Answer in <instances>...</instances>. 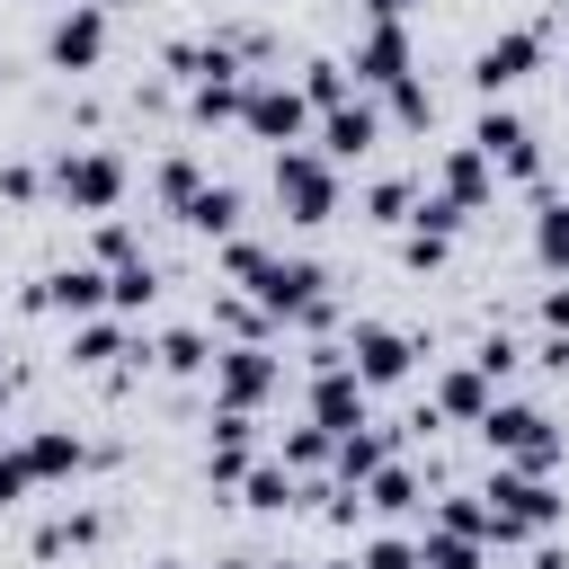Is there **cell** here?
Masks as SVG:
<instances>
[{"label":"cell","instance_id":"11","mask_svg":"<svg viewBox=\"0 0 569 569\" xmlns=\"http://www.w3.org/2000/svg\"><path fill=\"white\" fill-rule=\"evenodd\" d=\"M44 62H53V71H98V62H107V9H98V0L53 9V27H44Z\"/></svg>","mask_w":569,"mask_h":569},{"label":"cell","instance_id":"20","mask_svg":"<svg viewBox=\"0 0 569 569\" xmlns=\"http://www.w3.org/2000/svg\"><path fill=\"white\" fill-rule=\"evenodd\" d=\"M178 222H187V231H204V240H231V231H240V187L204 178V196H196V204H187Z\"/></svg>","mask_w":569,"mask_h":569},{"label":"cell","instance_id":"2","mask_svg":"<svg viewBox=\"0 0 569 569\" xmlns=\"http://www.w3.org/2000/svg\"><path fill=\"white\" fill-rule=\"evenodd\" d=\"M124 187H133V169H124V151H107V142H71V151H53V196L71 204V213H116L124 204Z\"/></svg>","mask_w":569,"mask_h":569},{"label":"cell","instance_id":"33","mask_svg":"<svg viewBox=\"0 0 569 569\" xmlns=\"http://www.w3.org/2000/svg\"><path fill=\"white\" fill-rule=\"evenodd\" d=\"M409 204H418V187H409V178H373V196H365V222H409Z\"/></svg>","mask_w":569,"mask_h":569},{"label":"cell","instance_id":"36","mask_svg":"<svg viewBox=\"0 0 569 569\" xmlns=\"http://www.w3.org/2000/svg\"><path fill=\"white\" fill-rule=\"evenodd\" d=\"M258 258H267V240H240V231L222 240V276H231V284H249V267H258Z\"/></svg>","mask_w":569,"mask_h":569},{"label":"cell","instance_id":"43","mask_svg":"<svg viewBox=\"0 0 569 569\" xmlns=\"http://www.w3.org/2000/svg\"><path fill=\"white\" fill-rule=\"evenodd\" d=\"M320 569H356V560H320Z\"/></svg>","mask_w":569,"mask_h":569},{"label":"cell","instance_id":"39","mask_svg":"<svg viewBox=\"0 0 569 569\" xmlns=\"http://www.w3.org/2000/svg\"><path fill=\"white\" fill-rule=\"evenodd\" d=\"M542 329H551V338H569V284H551V293H542Z\"/></svg>","mask_w":569,"mask_h":569},{"label":"cell","instance_id":"3","mask_svg":"<svg viewBox=\"0 0 569 569\" xmlns=\"http://www.w3.org/2000/svg\"><path fill=\"white\" fill-rule=\"evenodd\" d=\"M480 445H489L498 462H516V471H551V462H560V427H551L533 400H489Z\"/></svg>","mask_w":569,"mask_h":569},{"label":"cell","instance_id":"10","mask_svg":"<svg viewBox=\"0 0 569 569\" xmlns=\"http://www.w3.org/2000/svg\"><path fill=\"white\" fill-rule=\"evenodd\" d=\"M338 347H347V373H356L365 391H391V382H409V356H418V347H409V329H391V320H356Z\"/></svg>","mask_w":569,"mask_h":569},{"label":"cell","instance_id":"37","mask_svg":"<svg viewBox=\"0 0 569 569\" xmlns=\"http://www.w3.org/2000/svg\"><path fill=\"white\" fill-rule=\"evenodd\" d=\"M27 489H36V480H27V462H18V445L0 436V507H18Z\"/></svg>","mask_w":569,"mask_h":569},{"label":"cell","instance_id":"4","mask_svg":"<svg viewBox=\"0 0 569 569\" xmlns=\"http://www.w3.org/2000/svg\"><path fill=\"white\" fill-rule=\"evenodd\" d=\"M311 124H320V116H311V98H302L284 71L249 80V98H240V133H249V142H267V151H293Z\"/></svg>","mask_w":569,"mask_h":569},{"label":"cell","instance_id":"19","mask_svg":"<svg viewBox=\"0 0 569 569\" xmlns=\"http://www.w3.org/2000/svg\"><path fill=\"white\" fill-rule=\"evenodd\" d=\"M98 542H107V516H98V507H71V516H44V525H36V551H44V560L98 551Z\"/></svg>","mask_w":569,"mask_h":569},{"label":"cell","instance_id":"46","mask_svg":"<svg viewBox=\"0 0 569 569\" xmlns=\"http://www.w3.org/2000/svg\"><path fill=\"white\" fill-rule=\"evenodd\" d=\"M53 9H71V0H53Z\"/></svg>","mask_w":569,"mask_h":569},{"label":"cell","instance_id":"15","mask_svg":"<svg viewBox=\"0 0 569 569\" xmlns=\"http://www.w3.org/2000/svg\"><path fill=\"white\" fill-rule=\"evenodd\" d=\"M18 462H27V480H71L89 462V436L80 427H27L18 436Z\"/></svg>","mask_w":569,"mask_h":569},{"label":"cell","instance_id":"1","mask_svg":"<svg viewBox=\"0 0 569 569\" xmlns=\"http://www.w3.org/2000/svg\"><path fill=\"white\" fill-rule=\"evenodd\" d=\"M480 507H489V542H498V551L525 542V533H551V525H560V489H551V471H516V462L489 471Z\"/></svg>","mask_w":569,"mask_h":569},{"label":"cell","instance_id":"32","mask_svg":"<svg viewBox=\"0 0 569 569\" xmlns=\"http://www.w3.org/2000/svg\"><path fill=\"white\" fill-rule=\"evenodd\" d=\"M462 365H471V373H489V382H507V373H516V365H525V347H516V338H507V329H489V338H480V347H471V356H462Z\"/></svg>","mask_w":569,"mask_h":569},{"label":"cell","instance_id":"25","mask_svg":"<svg viewBox=\"0 0 569 569\" xmlns=\"http://www.w3.org/2000/svg\"><path fill=\"white\" fill-rule=\"evenodd\" d=\"M382 124H400V133H427V124H436V89L409 71L400 89H382Z\"/></svg>","mask_w":569,"mask_h":569},{"label":"cell","instance_id":"35","mask_svg":"<svg viewBox=\"0 0 569 569\" xmlns=\"http://www.w3.org/2000/svg\"><path fill=\"white\" fill-rule=\"evenodd\" d=\"M445 249H453V240H436V231H418V222L400 231V267H418V276H427V267H445Z\"/></svg>","mask_w":569,"mask_h":569},{"label":"cell","instance_id":"27","mask_svg":"<svg viewBox=\"0 0 569 569\" xmlns=\"http://www.w3.org/2000/svg\"><path fill=\"white\" fill-rule=\"evenodd\" d=\"M213 329H222L231 347H267V338H276V320H267L249 293H222V302H213Z\"/></svg>","mask_w":569,"mask_h":569},{"label":"cell","instance_id":"18","mask_svg":"<svg viewBox=\"0 0 569 569\" xmlns=\"http://www.w3.org/2000/svg\"><path fill=\"white\" fill-rule=\"evenodd\" d=\"M240 507H258V516H284V507H302V480H293L276 453H258V462L240 471Z\"/></svg>","mask_w":569,"mask_h":569},{"label":"cell","instance_id":"14","mask_svg":"<svg viewBox=\"0 0 569 569\" xmlns=\"http://www.w3.org/2000/svg\"><path fill=\"white\" fill-rule=\"evenodd\" d=\"M302 400H311V427L347 436V427H365V400H373V391H365L347 365H329V373H311V391H302Z\"/></svg>","mask_w":569,"mask_h":569},{"label":"cell","instance_id":"44","mask_svg":"<svg viewBox=\"0 0 569 569\" xmlns=\"http://www.w3.org/2000/svg\"><path fill=\"white\" fill-rule=\"evenodd\" d=\"M151 569H187V560H151Z\"/></svg>","mask_w":569,"mask_h":569},{"label":"cell","instance_id":"31","mask_svg":"<svg viewBox=\"0 0 569 569\" xmlns=\"http://www.w3.org/2000/svg\"><path fill=\"white\" fill-rule=\"evenodd\" d=\"M124 258H142V231L107 213V222H98V240H89V267H124Z\"/></svg>","mask_w":569,"mask_h":569},{"label":"cell","instance_id":"5","mask_svg":"<svg viewBox=\"0 0 569 569\" xmlns=\"http://www.w3.org/2000/svg\"><path fill=\"white\" fill-rule=\"evenodd\" d=\"M276 391H284V356L276 347H213V409L258 418Z\"/></svg>","mask_w":569,"mask_h":569},{"label":"cell","instance_id":"42","mask_svg":"<svg viewBox=\"0 0 569 569\" xmlns=\"http://www.w3.org/2000/svg\"><path fill=\"white\" fill-rule=\"evenodd\" d=\"M258 569H293V560H258Z\"/></svg>","mask_w":569,"mask_h":569},{"label":"cell","instance_id":"9","mask_svg":"<svg viewBox=\"0 0 569 569\" xmlns=\"http://www.w3.org/2000/svg\"><path fill=\"white\" fill-rule=\"evenodd\" d=\"M471 151H480L498 178H516V187H542V151H533V124H525V116H507V107H480V124H471Z\"/></svg>","mask_w":569,"mask_h":569},{"label":"cell","instance_id":"7","mask_svg":"<svg viewBox=\"0 0 569 569\" xmlns=\"http://www.w3.org/2000/svg\"><path fill=\"white\" fill-rule=\"evenodd\" d=\"M320 284H329V276H320L311 258H276V249H267V258L249 267V302H258L276 329H293V320L320 302Z\"/></svg>","mask_w":569,"mask_h":569},{"label":"cell","instance_id":"17","mask_svg":"<svg viewBox=\"0 0 569 569\" xmlns=\"http://www.w3.org/2000/svg\"><path fill=\"white\" fill-rule=\"evenodd\" d=\"M436 178H445V187H436V196H453V204H462V213H480V204H489V196H498V169H489V160H480V151H471V142H453V151H445V169H436Z\"/></svg>","mask_w":569,"mask_h":569},{"label":"cell","instance_id":"8","mask_svg":"<svg viewBox=\"0 0 569 569\" xmlns=\"http://www.w3.org/2000/svg\"><path fill=\"white\" fill-rule=\"evenodd\" d=\"M409 71H418L409 18H373V27L356 36V53H347V80H356V89H400Z\"/></svg>","mask_w":569,"mask_h":569},{"label":"cell","instance_id":"29","mask_svg":"<svg viewBox=\"0 0 569 569\" xmlns=\"http://www.w3.org/2000/svg\"><path fill=\"white\" fill-rule=\"evenodd\" d=\"M293 89L311 98V116H329V107H347V98H356L347 62H329V53H320V62H302V80H293Z\"/></svg>","mask_w":569,"mask_h":569},{"label":"cell","instance_id":"26","mask_svg":"<svg viewBox=\"0 0 569 569\" xmlns=\"http://www.w3.org/2000/svg\"><path fill=\"white\" fill-rule=\"evenodd\" d=\"M151 293H160V267H151V258L107 267V311H151Z\"/></svg>","mask_w":569,"mask_h":569},{"label":"cell","instance_id":"40","mask_svg":"<svg viewBox=\"0 0 569 569\" xmlns=\"http://www.w3.org/2000/svg\"><path fill=\"white\" fill-rule=\"evenodd\" d=\"M356 9H365V18H409L418 0H356Z\"/></svg>","mask_w":569,"mask_h":569},{"label":"cell","instance_id":"45","mask_svg":"<svg viewBox=\"0 0 569 569\" xmlns=\"http://www.w3.org/2000/svg\"><path fill=\"white\" fill-rule=\"evenodd\" d=\"M560 27H569V0H560Z\"/></svg>","mask_w":569,"mask_h":569},{"label":"cell","instance_id":"16","mask_svg":"<svg viewBox=\"0 0 569 569\" xmlns=\"http://www.w3.org/2000/svg\"><path fill=\"white\" fill-rule=\"evenodd\" d=\"M489 400H498V391H489V373H471V365H445V373H436V391H427L436 427H445V418H453V427H480V418H489Z\"/></svg>","mask_w":569,"mask_h":569},{"label":"cell","instance_id":"28","mask_svg":"<svg viewBox=\"0 0 569 569\" xmlns=\"http://www.w3.org/2000/svg\"><path fill=\"white\" fill-rule=\"evenodd\" d=\"M329 445H338V436H329V427H311V418H302V427H284V436H276V462H284V471H293V480H311V471H320V462H329Z\"/></svg>","mask_w":569,"mask_h":569},{"label":"cell","instance_id":"24","mask_svg":"<svg viewBox=\"0 0 569 569\" xmlns=\"http://www.w3.org/2000/svg\"><path fill=\"white\" fill-rule=\"evenodd\" d=\"M356 498H365V516H409V507H418V471H409V462H382Z\"/></svg>","mask_w":569,"mask_h":569},{"label":"cell","instance_id":"38","mask_svg":"<svg viewBox=\"0 0 569 569\" xmlns=\"http://www.w3.org/2000/svg\"><path fill=\"white\" fill-rule=\"evenodd\" d=\"M0 196H9V204H36V169H27V160H0Z\"/></svg>","mask_w":569,"mask_h":569},{"label":"cell","instance_id":"12","mask_svg":"<svg viewBox=\"0 0 569 569\" xmlns=\"http://www.w3.org/2000/svg\"><path fill=\"white\" fill-rule=\"evenodd\" d=\"M533 62H542V27H507V36H489V44L471 53V89L498 107L516 80H533Z\"/></svg>","mask_w":569,"mask_h":569},{"label":"cell","instance_id":"6","mask_svg":"<svg viewBox=\"0 0 569 569\" xmlns=\"http://www.w3.org/2000/svg\"><path fill=\"white\" fill-rule=\"evenodd\" d=\"M276 204H284V222H329V213H338V169H329L311 142L276 151Z\"/></svg>","mask_w":569,"mask_h":569},{"label":"cell","instance_id":"23","mask_svg":"<svg viewBox=\"0 0 569 569\" xmlns=\"http://www.w3.org/2000/svg\"><path fill=\"white\" fill-rule=\"evenodd\" d=\"M151 365H160V373H213V329H169V338H151Z\"/></svg>","mask_w":569,"mask_h":569},{"label":"cell","instance_id":"41","mask_svg":"<svg viewBox=\"0 0 569 569\" xmlns=\"http://www.w3.org/2000/svg\"><path fill=\"white\" fill-rule=\"evenodd\" d=\"M222 569H258V560H222Z\"/></svg>","mask_w":569,"mask_h":569},{"label":"cell","instance_id":"30","mask_svg":"<svg viewBox=\"0 0 569 569\" xmlns=\"http://www.w3.org/2000/svg\"><path fill=\"white\" fill-rule=\"evenodd\" d=\"M480 551H489V542L445 533V525H427V533H418V569H480Z\"/></svg>","mask_w":569,"mask_h":569},{"label":"cell","instance_id":"34","mask_svg":"<svg viewBox=\"0 0 569 569\" xmlns=\"http://www.w3.org/2000/svg\"><path fill=\"white\" fill-rule=\"evenodd\" d=\"M356 569H418V542H409V533H373V542L356 551Z\"/></svg>","mask_w":569,"mask_h":569},{"label":"cell","instance_id":"21","mask_svg":"<svg viewBox=\"0 0 569 569\" xmlns=\"http://www.w3.org/2000/svg\"><path fill=\"white\" fill-rule=\"evenodd\" d=\"M533 258L569 267V196H551V187H533Z\"/></svg>","mask_w":569,"mask_h":569},{"label":"cell","instance_id":"13","mask_svg":"<svg viewBox=\"0 0 569 569\" xmlns=\"http://www.w3.org/2000/svg\"><path fill=\"white\" fill-rule=\"evenodd\" d=\"M373 142H382V107H373V98H347V107L320 116V160H329V169H338V160H365Z\"/></svg>","mask_w":569,"mask_h":569},{"label":"cell","instance_id":"22","mask_svg":"<svg viewBox=\"0 0 569 569\" xmlns=\"http://www.w3.org/2000/svg\"><path fill=\"white\" fill-rule=\"evenodd\" d=\"M151 196H160L169 213H187V204L204 196V160H196V151H169V160L151 169Z\"/></svg>","mask_w":569,"mask_h":569}]
</instances>
